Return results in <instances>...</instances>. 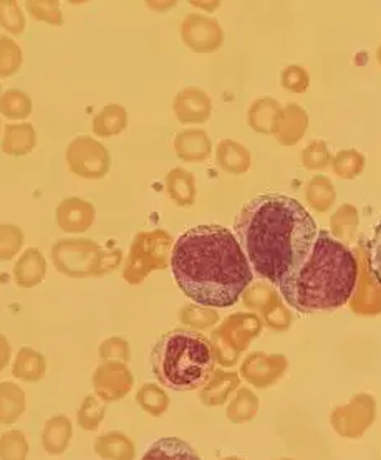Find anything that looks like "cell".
<instances>
[{"mask_svg": "<svg viewBox=\"0 0 381 460\" xmlns=\"http://www.w3.org/2000/svg\"><path fill=\"white\" fill-rule=\"evenodd\" d=\"M217 163L231 174H241L249 168V153L234 141H223L217 146Z\"/></svg>", "mask_w": 381, "mask_h": 460, "instance_id": "obj_28", "label": "cell"}, {"mask_svg": "<svg viewBox=\"0 0 381 460\" xmlns=\"http://www.w3.org/2000/svg\"><path fill=\"white\" fill-rule=\"evenodd\" d=\"M239 386V376L235 373H227V371H214L209 381L202 386L201 398L202 404L206 406H223L227 398L231 396L234 389Z\"/></svg>", "mask_w": 381, "mask_h": 460, "instance_id": "obj_19", "label": "cell"}, {"mask_svg": "<svg viewBox=\"0 0 381 460\" xmlns=\"http://www.w3.org/2000/svg\"><path fill=\"white\" fill-rule=\"evenodd\" d=\"M370 270L373 279L381 285V219L375 226L371 235Z\"/></svg>", "mask_w": 381, "mask_h": 460, "instance_id": "obj_38", "label": "cell"}, {"mask_svg": "<svg viewBox=\"0 0 381 460\" xmlns=\"http://www.w3.org/2000/svg\"><path fill=\"white\" fill-rule=\"evenodd\" d=\"M234 229L254 272L276 287L304 263L318 235L314 216L284 194L249 200Z\"/></svg>", "mask_w": 381, "mask_h": 460, "instance_id": "obj_1", "label": "cell"}, {"mask_svg": "<svg viewBox=\"0 0 381 460\" xmlns=\"http://www.w3.org/2000/svg\"><path fill=\"white\" fill-rule=\"evenodd\" d=\"M259 332L261 323L254 314H231L221 328L212 333L211 345L216 359L223 367H233L239 353H243Z\"/></svg>", "mask_w": 381, "mask_h": 460, "instance_id": "obj_7", "label": "cell"}, {"mask_svg": "<svg viewBox=\"0 0 381 460\" xmlns=\"http://www.w3.org/2000/svg\"><path fill=\"white\" fill-rule=\"evenodd\" d=\"M70 172L78 178L98 181L110 172L111 156L102 141L93 137H76L65 149Z\"/></svg>", "mask_w": 381, "mask_h": 460, "instance_id": "obj_8", "label": "cell"}, {"mask_svg": "<svg viewBox=\"0 0 381 460\" xmlns=\"http://www.w3.org/2000/svg\"><path fill=\"white\" fill-rule=\"evenodd\" d=\"M181 35L190 50L198 53L214 52L224 40L223 29L219 23L199 13H190L184 19Z\"/></svg>", "mask_w": 381, "mask_h": 460, "instance_id": "obj_11", "label": "cell"}, {"mask_svg": "<svg viewBox=\"0 0 381 460\" xmlns=\"http://www.w3.org/2000/svg\"><path fill=\"white\" fill-rule=\"evenodd\" d=\"M37 146V131L31 123H13L4 128L2 151L12 157L31 155Z\"/></svg>", "mask_w": 381, "mask_h": 460, "instance_id": "obj_16", "label": "cell"}, {"mask_svg": "<svg viewBox=\"0 0 381 460\" xmlns=\"http://www.w3.org/2000/svg\"><path fill=\"white\" fill-rule=\"evenodd\" d=\"M105 416V402L98 398V396L92 394V396H86L84 399L82 406L78 409L76 419H78V424H80L82 429L88 430V432H95V430L100 429Z\"/></svg>", "mask_w": 381, "mask_h": 460, "instance_id": "obj_31", "label": "cell"}, {"mask_svg": "<svg viewBox=\"0 0 381 460\" xmlns=\"http://www.w3.org/2000/svg\"><path fill=\"white\" fill-rule=\"evenodd\" d=\"M223 460H244V459H241V457H227V459H223Z\"/></svg>", "mask_w": 381, "mask_h": 460, "instance_id": "obj_40", "label": "cell"}, {"mask_svg": "<svg viewBox=\"0 0 381 460\" xmlns=\"http://www.w3.org/2000/svg\"><path fill=\"white\" fill-rule=\"evenodd\" d=\"M174 147L181 159L198 163L211 155V141L202 129H188L180 133L174 139Z\"/></svg>", "mask_w": 381, "mask_h": 460, "instance_id": "obj_21", "label": "cell"}, {"mask_svg": "<svg viewBox=\"0 0 381 460\" xmlns=\"http://www.w3.org/2000/svg\"><path fill=\"white\" fill-rule=\"evenodd\" d=\"M96 456L103 460H135V442L123 432H106L95 442Z\"/></svg>", "mask_w": 381, "mask_h": 460, "instance_id": "obj_18", "label": "cell"}, {"mask_svg": "<svg viewBox=\"0 0 381 460\" xmlns=\"http://www.w3.org/2000/svg\"><path fill=\"white\" fill-rule=\"evenodd\" d=\"M170 245V234L164 230L138 234L131 243V251L123 269L125 280L131 285H138L153 270L164 269L168 263Z\"/></svg>", "mask_w": 381, "mask_h": 460, "instance_id": "obj_6", "label": "cell"}, {"mask_svg": "<svg viewBox=\"0 0 381 460\" xmlns=\"http://www.w3.org/2000/svg\"><path fill=\"white\" fill-rule=\"evenodd\" d=\"M357 280L359 263L353 252L327 230H318L307 259L279 283V290L286 304L298 312H325L349 304Z\"/></svg>", "mask_w": 381, "mask_h": 460, "instance_id": "obj_3", "label": "cell"}, {"mask_svg": "<svg viewBox=\"0 0 381 460\" xmlns=\"http://www.w3.org/2000/svg\"><path fill=\"white\" fill-rule=\"evenodd\" d=\"M211 110V98L199 88H186L174 100V113L182 123H204Z\"/></svg>", "mask_w": 381, "mask_h": 460, "instance_id": "obj_15", "label": "cell"}, {"mask_svg": "<svg viewBox=\"0 0 381 460\" xmlns=\"http://www.w3.org/2000/svg\"><path fill=\"white\" fill-rule=\"evenodd\" d=\"M377 419V402L370 394H357L347 406L333 409L330 422L333 430L347 439H359Z\"/></svg>", "mask_w": 381, "mask_h": 460, "instance_id": "obj_9", "label": "cell"}, {"mask_svg": "<svg viewBox=\"0 0 381 460\" xmlns=\"http://www.w3.org/2000/svg\"><path fill=\"white\" fill-rule=\"evenodd\" d=\"M0 27L12 33L21 35L27 27L25 13L21 4L15 0H0Z\"/></svg>", "mask_w": 381, "mask_h": 460, "instance_id": "obj_35", "label": "cell"}, {"mask_svg": "<svg viewBox=\"0 0 381 460\" xmlns=\"http://www.w3.org/2000/svg\"><path fill=\"white\" fill-rule=\"evenodd\" d=\"M259 398L247 387L237 391L235 398L227 406V419L234 424H244L249 422L257 416L259 412Z\"/></svg>", "mask_w": 381, "mask_h": 460, "instance_id": "obj_27", "label": "cell"}, {"mask_svg": "<svg viewBox=\"0 0 381 460\" xmlns=\"http://www.w3.org/2000/svg\"><path fill=\"white\" fill-rule=\"evenodd\" d=\"M47 261L37 247H29L23 251L13 265V282L17 287L31 290L45 280Z\"/></svg>", "mask_w": 381, "mask_h": 460, "instance_id": "obj_14", "label": "cell"}, {"mask_svg": "<svg viewBox=\"0 0 381 460\" xmlns=\"http://www.w3.org/2000/svg\"><path fill=\"white\" fill-rule=\"evenodd\" d=\"M95 217V206L90 200L78 196H70L60 200L55 210V220L58 227L66 234H84L92 229Z\"/></svg>", "mask_w": 381, "mask_h": 460, "instance_id": "obj_12", "label": "cell"}, {"mask_svg": "<svg viewBox=\"0 0 381 460\" xmlns=\"http://www.w3.org/2000/svg\"><path fill=\"white\" fill-rule=\"evenodd\" d=\"M166 189L171 199L180 206H190L196 199L194 178L184 169H173L166 178Z\"/></svg>", "mask_w": 381, "mask_h": 460, "instance_id": "obj_25", "label": "cell"}, {"mask_svg": "<svg viewBox=\"0 0 381 460\" xmlns=\"http://www.w3.org/2000/svg\"><path fill=\"white\" fill-rule=\"evenodd\" d=\"M127 125V110L121 105L111 103L96 113L92 121V129L95 137H111L123 133Z\"/></svg>", "mask_w": 381, "mask_h": 460, "instance_id": "obj_24", "label": "cell"}, {"mask_svg": "<svg viewBox=\"0 0 381 460\" xmlns=\"http://www.w3.org/2000/svg\"><path fill=\"white\" fill-rule=\"evenodd\" d=\"M23 230L15 224H0V261H9L19 255L23 247Z\"/></svg>", "mask_w": 381, "mask_h": 460, "instance_id": "obj_33", "label": "cell"}, {"mask_svg": "<svg viewBox=\"0 0 381 460\" xmlns=\"http://www.w3.org/2000/svg\"><path fill=\"white\" fill-rule=\"evenodd\" d=\"M284 359L279 356L254 353L247 356L241 367V375L247 383L255 387H269L276 385L277 379L284 373Z\"/></svg>", "mask_w": 381, "mask_h": 460, "instance_id": "obj_13", "label": "cell"}, {"mask_svg": "<svg viewBox=\"0 0 381 460\" xmlns=\"http://www.w3.org/2000/svg\"><path fill=\"white\" fill-rule=\"evenodd\" d=\"M74 436L72 420L66 416H53L43 426L42 446L50 456H62L68 449Z\"/></svg>", "mask_w": 381, "mask_h": 460, "instance_id": "obj_17", "label": "cell"}, {"mask_svg": "<svg viewBox=\"0 0 381 460\" xmlns=\"http://www.w3.org/2000/svg\"><path fill=\"white\" fill-rule=\"evenodd\" d=\"M135 383L133 373L128 369L127 363L108 359L96 367L92 385L95 396L103 402H115L125 398Z\"/></svg>", "mask_w": 381, "mask_h": 460, "instance_id": "obj_10", "label": "cell"}, {"mask_svg": "<svg viewBox=\"0 0 381 460\" xmlns=\"http://www.w3.org/2000/svg\"><path fill=\"white\" fill-rule=\"evenodd\" d=\"M279 460H294V459H279Z\"/></svg>", "mask_w": 381, "mask_h": 460, "instance_id": "obj_41", "label": "cell"}, {"mask_svg": "<svg viewBox=\"0 0 381 460\" xmlns=\"http://www.w3.org/2000/svg\"><path fill=\"white\" fill-rule=\"evenodd\" d=\"M182 293L206 308H229L253 282V267L233 232L217 224L188 229L171 251Z\"/></svg>", "mask_w": 381, "mask_h": 460, "instance_id": "obj_2", "label": "cell"}, {"mask_svg": "<svg viewBox=\"0 0 381 460\" xmlns=\"http://www.w3.org/2000/svg\"><path fill=\"white\" fill-rule=\"evenodd\" d=\"M12 349L11 343L5 336L0 333V373L5 369V367L9 365L11 361Z\"/></svg>", "mask_w": 381, "mask_h": 460, "instance_id": "obj_39", "label": "cell"}, {"mask_svg": "<svg viewBox=\"0 0 381 460\" xmlns=\"http://www.w3.org/2000/svg\"><path fill=\"white\" fill-rule=\"evenodd\" d=\"M123 252L106 251L98 242L84 237H66L52 245L53 267L72 279L105 277L121 263Z\"/></svg>", "mask_w": 381, "mask_h": 460, "instance_id": "obj_5", "label": "cell"}, {"mask_svg": "<svg viewBox=\"0 0 381 460\" xmlns=\"http://www.w3.org/2000/svg\"><path fill=\"white\" fill-rule=\"evenodd\" d=\"M25 9L35 21L45 22L49 25H64V12L60 9L58 0H29Z\"/></svg>", "mask_w": 381, "mask_h": 460, "instance_id": "obj_34", "label": "cell"}, {"mask_svg": "<svg viewBox=\"0 0 381 460\" xmlns=\"http://www.w3.org/2000/svg\"><path fill=\"white\" fill-rule=\"evenodd\" d=\"M47 373V359L33 348H22L12 365V375L23 383H37Z\"/></svg>", "mask_w": 381, "mask_h": 460, "instance_id": "obj_22", "label": "cell"}, {"mask_svg": "<svg viewBox=\"0 0 381 460\" xmlns=\"http://www.w3.org/2000/svg\"><path fill=\"white\" fill-rule=\"evenodd\" d=\"M137 402L145 412L159 418L170 409L171 399L163 387L156 385H145L139 387L137 393Z\"/></svg>", "mask_w": 381, "mask_h": 460, "instance_id": "obj_29", "label": "cell"}, {"mask_svg": "<svg viewBox=\"0 0 381 460\" xmlns=\"http://www.w3.org/2000/svg\"><path fill=\"white\" fill-rule=\"evenodd\" d=\"M98 353H100V358L103 361L115 359V361H121V363H128L129 356H131L127 340L120 338V336H111V338L105 340L98 348Z\"/></svg>", "mask_w": 381, "mask_h": 460, "instance_id": "obj_36", "label": "cell"}, {"mask_svg": "<svg viewBox=\"0 0 381 460\" xmlns=\"http://www.w3.org/2000/svg\"><path fill=\"white\" fill-rule=\"evenodd\" d=\"M181 320L182 323L190 324L192 328H206L217 322V314L212 312L211 308L192 305L181 312Z\"/></svg>", "mask_w": 381, "mask_h": 460, "instance_id": "obj_37", "label": "cell"}, {"mask_svg": "<svg viewBox=\"0 0 381 460\" xmlns=\"http://www.w3.org/2000/svg\"><path fill=\"white\" fill-rule=\"evenodd\" d=\"M21 45L9 35H0V78H11L22 68Z\"/></svg>", "mask_w": 381, "mask_h": 460, "instance_id": "obj_30", "label": "cell"}, {"mask_svg": "<svg viewBox=\"0 0 381 460\" xmlns=\"http://www.w3.org/2000/svg\"><path fill=\"white\" fill-rule=\"evenodd\" d=\"M32 98L25 92L11 88L0 93V115L9 119H25L32 115Z\"/></svg>", "mask_w": 381, "mask_h": 460, "instance_id": "obj_26", "label": "cell"}, {"mask_svg": "<svg viewBox=\"0 0 381 460\" xmlns=\"http://www.w3.org/2000/svg\"><path fill=\"white\" fill-rule=\"evenodd\" d=\"M29 440L22 430H7L0 436V460H27Z\"/></svg>", "mask_w": 381, "mask_h": 460, "instance_id": "obj_32", "label": "cell"}, {"mask_svg": "<svg viewBox=\"0 0 381 460\" xmlns=\"http://www.w3.org/2000/svg\"><path fill=\"white\" fill-rule=\"evenodd\" d=\"M27 409L25 393L12 381L0 383V424H13Z\"/></svg>", "mask_w": 381, "mask_h": 460, "instance_id": "obj_23", "label": "cell"}, {"mask_svg": "<svg viewBox=\"0 0 381 460\" xmlns=\"http://www.w3.org/2000/svg\"><path fill=\"white\" fill-rule=\"evenodd\" d=\"M141 460H202L186 440L163 438L149 446Z\"/></svg>", "mask_w": 381, "mask_h": 460, "instance_id": "obj_20", "label": "cell"}, {"mask_svg": "<svg viewBox=\"0 0 381 460\" xmlns=\"http://www.w3.org/2000/svg\"><path fill=\"white\" fill-rule=\"evenodd\" d=\"M211 341L196 330L178 328L159 338L151 351L153 373L163 386L192 391L204 386L214 373Z\"/></svg>", "mask_w": 381, "mask_h": 460, "instance_id": "obj_4", "label": "cell"}]
</instances>
